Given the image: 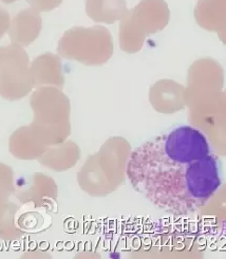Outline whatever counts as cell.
Returning <instances> with one entry per match:
<instances>
[{
	"label": "cell",
	"instance_id": "1",
	"mask_svg": "<svg viewBox=\"0 0 226 259\" xmlns=\"http://www.w3.org/2000/svg\"><path fill=\"white\" fill-rule=\"evenodd\" d=\"M126 174L134 190L176 217L204 207L222 186V165L200 129L177 126L134 149Z\"/></svg>",
	"mask_w": 226,
	"mask_h": 259
},
{
	"label": "cell",
	"instance_id": "2",
	"mask_svg": "<svg viewBox=\"0 0 226 259\" xmlns=\"http://www.w3.org/2000/svg\"><path fill=\"white\" fill-rule=\"evenodd\" d=\"M35 86L29 56L18 44L0 47V96L7 100H19Z\"/></svg>",
	"mask_w": 226,
	"mask_h": 259
},
{
	"label": "cell",
	"instance_id": "3",
	"mask_svg": "<svg viewBox=\"0 0 226 259\" xmlns=\"http://www.w3.org/2000/svg\"><path fill=\"white\" fill-rule=\"evenodd\" d=\"M42 28L39 12L33 8L20 11L12 20L9 36L12 41L22 46H29L36 40Z\"/></svg>",
	"mask_w": 226,
	"mask_h": 259
},
{
	"label": "cell",
	"instance_id": "4",
	"mask_svg": "<svg viewBox=\"0 0 226 259\" xmlns=\"http://www.w3.org/2000/svg\"><path fill=\"white\" fill-rule=\"evenodd\" d=\"M59 63L55 55L46 53L39 55L31 65V74L33 76L35 86H48L61 84L59 74Z\"/></svg>",
	"mask_w": 226,
	"mask_h": 259
},
{
	"label": "cell",
	"instance_id": "5",
	"mask_svg": "<svg viewBox=\"0 0 226 259\" xmlns=\"http://www.w3.org/2000/svg\"><path fill=\"white\" fill-rule=\"evenodd\" d=\"M27 3L38 12H48L61 5L62 0H27Z\"/></svg>",
	"mask_w": 226,
	"mask_h": 259
},
{
	"label": "cell",
	"instance_id": "6",
	"mask_svg": "<svg viewBox=\"0 0 226 259\" xmlns=\"http://www.w3.org/2000/svg\"><path fill=\"white\" fill-rule=\"evenodd\" d=\"M10 28V15L8 12L0 8V38L4 36V34Z\"/></svg>",
	"mask_w": 226,
	"mask_h": 259
},
{
	"label": "cell",
	"instance_id": "7",
	"mask_svg": "<svg viewBox=\"0 0 226 259\" xmlns=\"http://www.w3.org/2000/svg\"><path fill=\"white\" fill-rule=\"evenodd\" d=\"M2 2L5 4H13V3L19 2V0H2Z\"/></svg>",
	"mask_w": 226,
	"mask_h": 259
}]
</instances>
